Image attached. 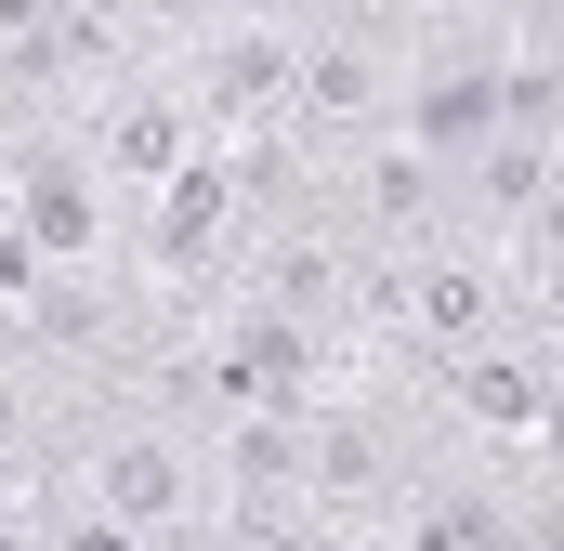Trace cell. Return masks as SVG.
Masks as SVG:
<instances>
[{
    "mask_svg": "<svg viewBox=\"0 0 564 551\" xmlns=\"http://www.w3.org/2000/svg\"><path fill=\"white\" fill-rule=\"evenodd\" d=\"M106 486H119L132 512H158V499H171V460H158V446H119V460H106Z\"/></svg>",
    "mask_w": 564,
    "mask_h": 551,
    "instance_id": "1",
    "label": "cell"
},
{
    "mask_svg": "<svg viewBox=\"0 0 564 551\" xmlns=\"http://www.w3.org/2000/svg\"><path fill=\"white\" fill-rule=\"evenodd\" d=\"M119 158H132V171H171V119H158V106H144L132 132H119Z\"/></svg>",
    "mask_w": 564,
    "mask_h": 551,
    "instance_id": "2",
    "label": "cell"
},
{
    "mask_svg": "<svg viewBox=\"0 0 564 551\" xmlns=\"http://www.w3.org/2000/svg\"><path fill=\"white\" fill-rule=\"evenodd\" d=\"M79 551H132V539H119V526H93V539H79Z\"/></svg>",
    "mask_w": 564,
    "mask_h": 551,
    "instance_id": "3",
    "label": "cell"
}]
</instances>
